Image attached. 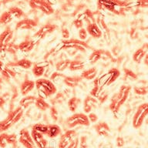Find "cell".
<instances>
[{"instance_id":"cell-1","label":"cell","mask_w":148,"mask_h":148,"mask_svg":"<svg viewBox=\"0 0 148 148\" xmlns=\"http://www.w3.org/2000/svg\"><path fill=\"white\" fill-rule=\"evenodd\" d=\"M131 90V86H130L123 85L120 86L117 92H116L111 98L110 103L109 106L110 110L112 112L113 115L117 114V113L120 111V108L127 101V98L129 97L130 92Z\"/></svg>"},{"instance_id":"cell-2","label":"cell","mask_w":148,"mask_h":148,"mask_svg":"<svg viewBox=\"0 0 148 148\" xmlns=\"http://www.w3.org/2000/svg\"><path fill=\"white\" fill-rule=\"evenodd\" d=\"M130 3L123 0H98V9L107 10L116 15H120L123 8H129Z\"/></svg>"},{"instance_id":"cell-3","label":"cell","mask_w":148,"mask_h":148,"mask_svg":"<svg viewBox=\"0 0 148 148\" xmlns=\"http://www.w3.org/2000/svg\"><path fill=\"white\" fill-rule=\"evenodd\" d=\"M36 88L38 90V94L40 98L46 99L56 92V85L49 79L41 78L36 81Z\"/></svg>"},{"instance_id":"cell-4","label":"cell","mask_w":148,"mask_h":148,"mask_svg":"<svg viewBox=\"0 0 148 148\" xmlns=\"http://www.w3.org/2000/svg\"><path fill=\"white\" fill-rule=\"evenodd\" d=\"M24 109L20 106H17L15 110L9 112L5 119L0 121V133L6 131L12 126L17 123L22 119L23 116Z\"/></svg>"},{"instance_id":"cell-5","label":"cell","mask_w":148,"mask_h":148,"mask_svg":"<svg viewBox=\"0 0 148 148\" xmlns=\"http://www.w3.org/2000/svg\"><path fill=\"white\" fill-rule=\"evenodd\" d=\"M62 49H68L69 51L85 53L86 49H90V46L85 41L77 39H63L60 42Z\"/></svg>"},{"instance_id":"cell-6","label":"cell","mask_w":148,"mask_h":148,"mask_svg":"<svg viewBox=\"0 0 148 148\" xmlns=\"http://www.w3.org/2000/svg\"><path fill=\"white\" fill-rule=\"evenodd\" d=\"M66 124L69 128H74L78 126H90V122L88 116L86 113H74L73 115L69 116L66 120Z\"/></svg>"},{"instance_id":"cell-7","label":"cell","mask_w":148,"mask_h":148,"mask_svg":"<svg viewBox=\"0 0 148 148\" xmlns=\"http://www.w3.org/2000/svg\"><path fill=\"white\" fill-rule=\"evenodd\" d=\"M148 116V103H144L137 107L134 113L132 124L135 129H139L143 125L144 120Z\"/></svg>"},{"instance_id":"cell-8","label":"cell","mask_w":148,"mask_h":148,"mask_svg":"<svg viewBox=\"0 0 148 148\" xmlns=\"http://www.w3.org/2000/svg\"><path fill=\"white\" fill-rule=\"evenodd\" d=\"M120 70L117 68H112L107 73H106L103 75H102L100 77H99L100 86L103 89L104 87L111 85L112 83H114L120 77Z\"/></svg>"},{"instance_id":"cell-9","label":"cell","mask_w":148,"mask_h":148,"mask_svg":"<svg viewBox=\"0 0 148 148\" xmlns=\"http://www.w3.org/2000/svg\"><path fill=\"white\" fill-rule=\"evenodd\" d=\"M18 142L25 148H36V145L28 130L23 129L19 132Z\"/></svg>"},{"instance_id":"cell-10","label":"cell","mask_w":148,"mask_h":148,"mask_svg":"<svg viewBox=\"0 0 148 148\" xmlns=\"http://www.w3.org/2000/svg\"><path fill=\"white\" fill-rule=\"evenodd\" d=\"M13 35V30L9 26L6 27V29L0 34V51H6L5 49L11 43Z\"/></svg>"},{"instance_id":"cell-11","label":"cell","mask_w":148,"mask_h":148,"mask_svg":"<svg viewBox=\"0 0 148 148\" xmlns=\"http://www.w3.org/2000/svg\"><path fill=\"white\" fill-rule=\"evenodd\" d=\"M76 136H78L77 133L74 130H67L64 134H62L60 136V140L58 143V147L59 148H66L73 139Z\"/></svg>"},{"instance_id":"cell-12","label":"cell","mask_w":148,"mask_h":148,"mask_svg":"<svg viewBox=\"0 0 148 148\" xmlns=\"http://www.w3.org/2000/svg\"><path fill=\"white\" fill-rule=\"evenodd\" d=\"M99 101L97 98L90 96V95H88L87 97H86L84 101H83V111H84V113L86 114H89L91 112H92V110L96 109L99 104Z\"/></svg>"},{"instance_id":"cell-13","label":"cell","mask_w":148,"mask_h":148,"mask_svg":"<svg viewBox=\"0 0 148 148\" xmlns=\"http://www.w3.org/2000/svg\"><path fill=\"white\" fill-rule=\"evenodd\" d=\"M38 25V23L32 18H25L18 21L16 25V30H29L32 29Z\"/></svg>"},{"instance_id":"cell-14","label":"cell","mask_w":148,"mask_h":148,"mask_svg":"<svg viewBox=\"0 0 148 148\" xmlns=\"http://www.w3.org/2000/svg\"><path fill=\"white\" fill-rule=\"evenodd\" d=\"M56 29H57V26L54 24H46L39 28V29L36 32L35 36L38 39H43L49 34L53 33Z\"/></svg>"},{"instance_id":"cell-15","label":"cell","mask_w":148,"mask_h":148,"mask_svg":"<svg viewBox=\"0 0 148 148\" xmlns=\"http://www.w3.org/2000/svg\"><path fill=\"white\" fill-rule=\"evenodd\" d=\"M33 62L31 60L28 59H21L16 61H12V62H8L6 64V66L9 67H18L19 69H29L31 67L33 66Z\"/></svg>"},{"instance_id":"cell-16","label":"cell","mask_w":148,"mask_h":148,"mask_svg":"<svg viewBox=\"0 0 148 148\" xmlns=\"http://www.w3.org/2000/svg\"><path fill=\"white\" fill-rule=\"evenodd\" d=\"M31 136H32L33 140H34L36 145L38 148H47L48 147V141L45 137L43 134L38 133L36 130H32L31 131Z\"/></svg>"},{"instance_id":"cell-17","label":"cell","mask_w":148,"mask_h":148,"mask_svg":"<svg viewBox=\"0 0 148 148\" xmlns=\"http://www.w3.org/2000/svg\"><path fill=\"white\" fill-rule=\"evenodd\" d=\"M49 66V62L48 61H44L42 62H37L34 63L32 66V74L36 77H40L46 73V68Z\"/></svg>"},{"instance_id":"cell-18","label":"cell","mask_w":148,"mask_h":148,"mask_svg":"<svg viewBox=\"0 0 148 148\" xmlns=\"http://www.w3.org/2000/svg\"><path fill=\"white\" fill-rule=\"evenodd\" d=\"M148 52V43H144L140 48L134 52L133 54V60L136 63H140L143 60Z\"/></svg>"},{"instance_id":"cell-19","label":"cell","mask_w":148,"mask_h":148,"mask_svg":"<svg viewBox=\"0 0 148 148\" xmlns=\"http://www.w3.org/2000/svg\"><path fill=\"white\" fill-rule=\"evenodd\" d=\"M97 134L100 136H107L110 133V128L106 122L100 121L94 126Z\"/></svg>"},{"instance_id":"cell-20","label":"cell","mask_w":148,"mask_h":148,"mask_svg":"<svg viewBox=\"0 0 148 148\" xmlns=\"http://www.w3.org/2000/svg\"><path fill=\"white\" fill-rule=\"evenodd\" d=\"M88 34L90 35L94 39H100L103 36V32L97 23H91L86 25Z\"/></svg>"},{"instance_id":"cell-21","label":"cell","mask_w":148,"mask_h":148,"mask_svg":"<svg viewBox=\"0 0 148 148\" xmlns=\"http://www.w3.org/2000/svg\"><path fill=\"white\" fill-rule=\"evenodd\" d=\"M36 87V82L30 79H25L20 85V92L22 95L26 96Z\"/></svg>"},{"instance_id":"cell-22","label":"cell","mask_w":148,"mask_h":148,"mask_svg":"<svg viewBox=\"0 0 148 148\" xmlns=\"http://www.w3.org/2000/svg\"><path fill=\"white\" fill-rule=\"evenodd\" d=\"M83 79L80 76H66L63 83L68 87L75 88L79 85V83L83 81Z\"/></svg>"},{"instance_id":"cell-23","label":"cell","mask_w":148,"mask_h":148,"mask_svg":"<svg viewBox=\"0 0 148 148\" xmlns=\"http://www.w3.org/2000/svg\"><path fill=\"white\" fill-rule=\"evenodd\" d=\"M18 45V49L23 53H29L30 51H32L34 48L36 42L33 40L29 39H25L24 41L21 42Z\"/></svg>"},{"instance_id":"cell-24","label":"cell","mask_w":148,"mask_h":148,"mask_svg":"<svg viewBox=\"0 0 148 148\" xmlns=\"http://www.w3.org/2000/svg\"><path fill=\"white\" fill-rule=\"evenodd\" d=\"M97 73L98 70L96 67H92L90 69H84L82 73H81L80 76L83 79H86V80H93L94 79L97 78Z\"/></svg>"},{"instance_id":"cell-25","label":"cell","mask_w":148,"mask_h":148,"mask_svg":"<svg viewBox=\"0 0 148 148\" xmlns=\"http://www.w3.org/2000/svg\"><path fill=\"white\" fill-rule=\"evenodd\" d=\"M48 126V132L46 134V136L49 138H56L62 133V130L59 125L55 123V124H49Z\"/></svg>"},{"instance_id":"cell-26","label":"cell","mask_w":148,"mask_h":148,"mask_svg":"<svg viewBox=\"0 0 148 148\" xmlns=\"http://www.w3.org/2000/svg\"><path fill=\"white\" fill-rule=\"evenodd\" d=\"M81 103H82V100H81V99L79 97H71V98L68 100V103H67V106H68V108H69V111L72 112V113H75L76 111V110H77L79 106V105L81 104Z\"/></svg>"},{"instance_id":"cell-27","label":"cell","mask_w":148,"mask_h":148,"mask_svg":"<svg viewBox=\"0 0 148 148\" xmlns=\"http://www.w3.org/2000/svg\"><path fill=\"white\" fill-rule=\"evenodd\" d=\"M42 13L46 14L47 16L52 15L54 13V9L53 8V5H51L47 0H41V5L39 9Z\"/></svg>"},{"instance_id":"cell-28","label":"cell","mask_w":148,"mask_h":148,"mask_svg":"<svg viewBox=\"0 0 148 148\" xmlns=\"http://www.w3.org/2000/svg\"><path fill=\"white\" fill-rule=\"evenodd\" d=\"M2 74V77L3 79V80L9 81L11 79H15L16 76V73L14 71L13 69H12L11 67L5 66L4 67V69L1 72Z\"/></svg>"},{"instance_id":"cell-29","label":"cell","mask_w":148,"mask_h":148,"mask_svg":"<svg viewBox=\"0 0 148 148\" xmlns=\"http://www.w3.org/2000/svg\"><path fill=\"white\" fill-rule=\"evenodd\" d=\"M66 77V76L62 73L56 71L53 72V73L51 74L49 79L56 85V84H60V83H63Z\"/></svg>"},{"instance_id":"cell-30","label":"cell","mask_w":148,"mask_h":148,"mask_svg":"<svg viewBox=\"0 0 148 148\" xmlns=\"http://www.w3.org/2000/svg\"><path fill=\"white\" fill-rule=\"evenodd\" d=\"M102 55H103V49H95L92 51V53L89 56V62L91 64H95L99 60H102Z\"/></svg>"},{"instance_id":"cell-31","label":"cell","mask_w":148,"mask_h":148,"mask_svg":"<svg viewBox=\"0 0 148 148\" xmlns=\"http://www.w3.org/2000/svg\"><path fill=\"white\" fill-rule=\"evenodd\" d=\"M35 106L40 111H46L47 110H49L51 107L50 104L47 103L46 99L40 98V97H36V99L35 102Z\"/></svg>"},{"instance_id":"cell-32","label":"cell","mask_w":148,"mask_h":148,"mask_svg":"<svg viewBox=\"0 0 148 148\" xmlns=\"http://www.w3.org/2000/svg\"><path fill=\"white\" fill-rule=\"evenodd\" d=\"M36 99V97L35 96H25L20 100L19 105L23 109H27L32 104H35Z\"/></svg>"},{"instance_id":"cell-33","label":"cell","mask_w":148,"mask_h":148,"mask_svg":"<svg viewBox=\"0 0 148 148\" xmlns=\"http://www.w3.org/2000/svg\"><path fill=\"white\" fill-rule=\"evenodd\" d=\"M85 68V62L79 60H71L69 69L70 71H79Z\"/></svg>"},{"instance_id":"cell-34","label":"cell","mask_w":148,"mask_h":148,"mask_svg":"<svg viewBox=\"0 0 148 148\" xmlns=\"http://www.w3.org/2000/svg\"><path fill=\"white\" fill-rule=\"evenodd\" d=\"M71 60H68V59H65V60H60L59 62H57L55 65L56 70L57 72H62L65 71L66 69H69V64H70Z\"/></svg>"},{"instance_id":"cell-35","label":"cell","mask_w":148,"mask_h":148,"mask_svg":"<svg viewBox=\"0 0 148 148\" xmlns=\"http://www.w3.org/2000/svg\"><path fill=\"white\" fill-rule=\"evenodd\" d=\"M123 79L125 81H135L138 79V76L133 70L128 68H123Z\"/></svg>"},{"instance_id":"cell-36","label":"cell","mask_w":148,"mask_h":148,"mask_svg":"<svg viewBox=\"0 0 148 148\" xmlns=\"http://www.w3.org/2000/svg\"><path fill=\"white\" fill-rule=\"evenodd\" d=\"M8 11L11 13L12 17L15 18H22L23 17H25V12H23V10L21 8L18 6H12L11 8H9Z\"/></svg>"},{"instance_id":"cell-37","label":"cell","mask_w":148,"mask_h":148,"mask_svg":"<svg viewBox=\"0 0 148 148\" xmlns=\"http://www.w3.org/2000/svg\"><path fill=\"white\" fill-rule=\"evenodd\" d=\"M13 19V17L9 11L4 12L0 16V24L1 25H8Z\"/></svg>"},{"instance_id":"cell-38","label":"cell","mask_w":148,"mask_h":148,"mask_svg":"<svg viewBox=\"0 0 148 148\" xmlns=\"http://www.w3.org/2000/svg\"><path fill=\"white\" fill-rule=\"evenodd\" d=\"M48 127L49 126L46 124H43V123H36L32 126V130H36L38 133L43 134V135H46L47 132H48Z\"/></svg>"},{"instance_id":"cell-39","label":"cell","mask_w":148,"mask_h":148,"mask_svg":"<svg viewBox=\"0 0 148 148\" xmlns=\"http://www.w3.org/2000/svg\"><path fill=\"white\" fill-rule=\"evenodd\" d=\"M134 92L136 95H140V96H144L148 93V87L146 86H136L134 87Z\"/></svg>"},{"instance_id":"cell-40","label":"cell","mask_w":148,"mask_h":148,"mask_svg":"<svg viewBox=\"0 0 148 148\" xmlns=\"http://www.w3.org/2000/svg\"><path fill=\"white\" fill-rule=\"evenodd\" d=\"M5 50H6V53H9L10 54H12V55H15L19 50L18 49V45H16V44L11 42L9 46H7Z\"/></svg>"},{"instance_id":"cell-41","label":"cell","mask_w":148,"mask_h":148,"mask_svg":"<svg viewBox=\"0 0 148 148\" xmlns=\"http://www.w3.org/2000/svg\"><path fill=\"white\" fill-rule=\"evenodd\" d=\"M9 144L8 142V134L5 133H2L0 135V147L5 148Z\"/></svg>"},{"instance_id":"cell-42","label":"cell","mask_w":148,"mask_h":148,"mask_svg":"<svg viewBox=\"0 0 148 148\" xmlns=\"http://www.w3.org/2000/svg\"><path fill=\"white\" fill-rule=\"evenodd\" d=\"M65 98L66 97H64V95L62 92H59L56 94L53 99H52V102H53V105H56V104H59V103H62V102L65 100Z\"/></svg>"},{"instance_id":"cell-43","label":"cell","mask_w":148,"mask_h":148,"mask_svg":"<svg viewBox=\"0 0 148 148\" xmlns=\"http://www.w3.org/2000/svg\"><path fill=\"white\" fill-rule=\"evenodd\" d=\"M49 114L51 118L53 119V121H57L59 118V113H58L57 109L55 106H52L49 109Z\"/></svg>"},{"instance_id":"cell-44","label":"cell","mask_w":148,"mask_h":148,"mask_svg":"<svg viewBox=\"0 0 148 148\" xmlns=\"http://www.w3.org/2000/svg\"><path fill=\"white\" fill-rule=\"evenodd\" d=\"M109 97V94L108 92H105V91H102L100 93H99V95L98 96V97H97V99H98V101H99V103L100 104H103L107 100V99H108Z\"/></svg>"},{"instance_id":"cell-45","label":"cell","mask_w":148,"mask_h":148,"mask_svg":"<svg viewBox=\"0 0 148 148\" xmlns=\"http://www.w3.org/2000/svg\"><path fill=\"white\" fill-rule=\"evenodd\" d=\"M29 5L32 9H39L41 0H29Z\"/></svg>"},{"instance_id":"cell-46","label":"cell","mask_w":148,"mask_h":148,"mask_svg":"<svg viewBox=\"0 0 148 148\" xmlns=\"http://www.w3.org/2000/svg\"><path fill=\"white\" fill-rule=\"evenodd\" d=\"M133 5L134 6L148 9V0H137Z\"/></svg>"},{"instance_id":"cell-47","label":"cell","mask_w":148,"mask_h":148,"mask_svg":"<svg viewBox=\"0 0 148 148\" xmlns=\"http://www.w3.org/2000/svg\"><path fill=\"white\" fill-rule=\"evenodd\" d=\"M78 36L79 37V39H80V40H83V41H84L85 39H87L88 32L86 29H85V28H82L80 29H79Z\"/></svg>"},{"instance_id":"cell-48","label":"cell","mask_w":148,"mask_h":148,"mask_svg":"<svg viewBox=\"0 0 148 148\" xmlns=\"http://www.w3.org/2000/svg\"><path fill=\"white\" fill-rule=\"evenodd\" d=\"M73 24L75 27L77 29H80L82 28H83V25H84V23H83V19L80 18H77L76 19H74L73 22Z\"/></svg>"},{"instance_id":"cell-49","label":"cell","mask_w":148,"mask_h":148,"mask_svg":"<svg viewBox=\"0 0 148 148\" xmlns=\"http://www.w3.org/2000/svg\"><path fill=\"white\" fill-rule=\"evenodd\" d=\"M8 142H9V144H12V146L16 145L17 136H16V134H8Z\"/></svg>"},{"instance_id":"cell-50","label":"cell","mask_w":148,"mask_h":148,"mask_svg":"<svg viewBox=\"0 0 148 148\" xmlns=\"http://www.w3.org/2000/svg\"><path fill=\"white\" fill-rule=\"evenodd\" d=\"M79 146V139L78 136H76V138L73 139L70 142V143L67 146L66 148H78Z\"/></svg>"},{"instance_id":"cell-51","label":"cell","mask_w":148,"mask_h":148,"mask_svg":"<svg viewBox=\"0 0 148 148\" xmlns=\"http://www.w3.org/2000/svg\"><path fill=\"white\" fill-rule=\"evenodd\" d=\"M88 118H89V120H90V123H97L98 121V120H99L98 116L94 112H91L90 113H89Z\"/></svg>"},{"instance_id":"cell-52","label":"cell","mask_w":148,"mask_h":148,"mask_svg":"<svg viewBox=\"0 0 148 148\" xmlns=\"http://www.w3.org/2000/svg\"><path fill=\"white\" fill-rule=\"evenodd\" d=\"M125 144L124 139L122 136H117L116 138V145L118 148H122Z\"/></svg>"},{"instance_id":"cell-53","label":"cell","mask_w":148,"mask_h":148,"mask_svg":"<svg viewBox=\"0 0 148 148\" xmlns=\"http://www.w3.org/2000/svg\"><path fill=\"white\" fill-rule=\"evenodd\" d=\"M61 35H62V38L64 39H69V31L67 28H62V31H61Z\"/></svg>"},{"instance_id":"cell-54","label":"cell","mask_w":148,"mask_h":148,"mask_svg":"<svg viewBox=\"0 0 148 148\" xmlns=\"http://www.w3.org/2000/svg\"><path fill=\"white\" fill-rule=\"evenodd\" d=\"M143 62H144V64L147 66V67L148 68V53H147V55L145 56V57L143 59Z\"/></svg>"},{"instance_id":"cell-55","label":"cell","mask_w":148,"mask_h":148,"mask_svg":"<svg viewBox=\"0 0 148 148\" xmlns=\"http://www.w3.org/2000/svg\"><path fill=\"white\" fill-rule=\"evenodd\" d=\"M3 69H4V63L2 60H0V73L3 70Z\"/></svg>"},{"instance_id":"cell-56","label":"cell","mask_w":148,"mask_h":148,"mask_svg":"<svg viewBox=\"0 0 148 148\" xmlns=\"http://www.w3.org/2000/svg\"><path fill=\"white\" fill-rule=\"evenodd\" d=\"M5 99L2 98V97H0V106H2L5 104Z\"/></svg>"},{"instance_id":"cell-57","label":"cell","mask_w":148,"mask_h":148,"mask_svg":"<svg viewBox=\"0 0 148 148\" xmlns=\"http://www.w3.org/2000/svg\"><path fill=\"white\" fill-rule=\"evenodd\" d=\"M2 83H3V79H2V77H0V88L2 86Z\"/></svg>"},{"instance_id":"cell-58","label":"cell","mask_w":148,"mask_h":148,"mask_svg":"<svg viewBox=\"0 0 148 148\" xmlns=\"http://www.w3.org/2000/svg\"><path fill=\"white\" fill-rule=\"evenodd\" d=\"M146 123H147V124L148 125V117H147V119H146Z\"/></svg>"},{"instance_id":"cell-59","label":"cell","mask_w":148,"mask_h":148,"mask_svg":"<svg viewBox=\"0 0 148 148\" xmlns=\"http://www.w3.org/2000/svg\"><path fill=\"white\" fill-rule=\"evenodd\" d=\"M1 5H2V2H0V6H1Z\"/></svg>"}]
</instances>
